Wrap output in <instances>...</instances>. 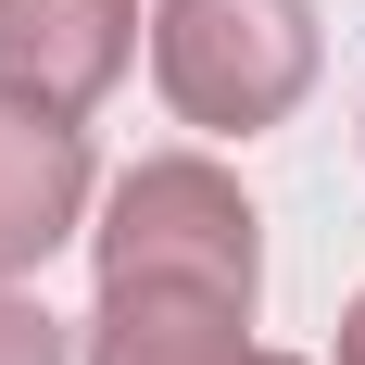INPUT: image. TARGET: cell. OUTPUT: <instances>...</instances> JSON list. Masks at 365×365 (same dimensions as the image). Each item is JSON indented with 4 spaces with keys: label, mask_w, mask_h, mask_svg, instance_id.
<instances>
[{
    "label": "cell",
    "mask_w": 365,
    "mask_h": 365,
    "mask_svg": "<svg viewBox=\"0 0 365 365\" xmlns=\"http://www.w3.org/2000/svg\"><path fill=\"white\" fill-rule=\"evenodd\" d=\"M151 76L189 126L252 139L315 88V13L302 0H164L151 13Z\"/></svg>",
    "instance_id": "cell-1"
},
{
    "label": "cell",
    "mask_w": 365,
    "mask_h": 365,
    "mask_svg": "<svg viewBox=\"0 0 365 365\" xmlns=\"http://www.w3.org/2000/svg\"><path fill=\"white\" fill-rule=\"evenodd\" d=\"M113 277H164V290H227V302H252V290H264V240H252L240 177L202 164V151L139 164V177L113 189V215H101V290H113Z\"/></svg>",
    "instance_id": "cell-2"
},
{
    "label": "cell",
    "mask_w": 365,
    "mask_h": 365,
    "mask_svg": "<svg viewBox=\"0 0 365 365\" xmlns=\"http://www.w3.org/2000/svg\"><path fill=\"white\" fill-rule=\"evenodd\" d=\"M88 215V126L26 88H0V277L51 264Z\"/></svg>",
    "instance_id": "cell-3"
},
{
    "label": "cell",
    "mask_w": 365,
    "mask_h": 365,
    "mask_svg": "<svg viewBox=\"0 0 365 365\" xmlns=\"http://www.w3.org/2000/svg\"><path fill=\"white\" fill-rule=\"evenodd\" d=\"M139 51V0H0V88L88 113Z\"/></svg>",
    "instance_id": "cell-4"
},
{
    "label": "cell",
    "mask_w": 365,
    "mask_h": 365,
    "mask_svg": "<svg viewBox=\"0 0 365 365\" xmlns=\"http://www.w3.org/2000/svg\"><path fill=\"white\" fill-rule=\"evenodd\" d=\"M240 328H252V302H227V290L113 277L88 315V365H290V353H252Z\"/></svg>",
    "instance_id": "cell-5"
},
{
    "label": "cell",
    "mask_w": 365,
    "mask_h": 365,
    "mask_svg": "<svg viewBox=\"0 0 365 365\" xmlns=\"http://www.w3.org/2000/svg\"><path fill=\"white\" fill-rule=\"evenodd\" d=\"M0 365H63V328L38 302H13V290H0Z\"/></svg>",
    "instance_id": "cell-6"
},
{
    "label": "cell",
    "mask_w": 365,
    "mask_h": 365,
    "mask_svg": "<svg viewBox=\"0 0 365 365\" xmlns=\"http://www.w3.org/2000/svg\"><path fill=\"white\" fill-rule=\"evenodd\" d=\"M340 365H365V290H353V315H340Z\"/></svg>",
    "instance_id": "cell-7"
}]
</instances>
